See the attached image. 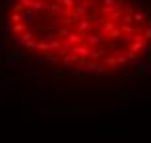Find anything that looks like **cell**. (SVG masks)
Returning a JSON list of instances; mask_svg holds the SVG:
<instances>
[{
  "mask_svg": "<svg viewBox=\"0 0 151 143\" xmlns=\"http://www.w3.org/2000/svg\"><path fill=\"white\" fill-rule=\"evenodd\" d=\"M0 50L50 79L151 74V0H0Z\"/></svg>",
  "mask_w": 151,
  "mask_h": 143,
  "instance_id": "1",
  "label": "cell"
}]
</instances>
